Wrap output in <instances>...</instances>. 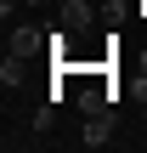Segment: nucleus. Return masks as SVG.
Returning <instances> with one entry per match:
<instances>
[{"label": "nucleus", "mask_w": 147, "mask_h": 153, "mask_svg": "<svg viewBox=\"0 0 147 153\" xmlns=\"http://www.w3.org/2000/svg\"><path fill=\"white\" fill-rule=\"evenodd\" d=\"M113 125H119V119H113V108H102V114H85V131H79V142H85V148H108V142H113Z\"/></svg>", "instance_id": "obj_2"}, {"label": "nucleus", "mask_w": 147, "mask_h": 153, "mask_svg": "<svg viewBox=\"0 0 147 153\" xmlns=\"http://www.w3.org/2000/svg\"><path fill=\"white\" fill-rule=\"evenodd\" d=\"M113 102H119V91H113V79H108V74L96 79V74L85 68V91H79V114H102V108H113Z\"/></svg>", "instance_id": "obj_1"}, {"label": "nucleus", "mask_w": 147, "mask_h": 153, "mask_svg": "<svg viewBox=\"0 0 147 153\" xmlns=\"http://www.w3.org/2000/svg\"><path fill=\"white\" fill-rule=\"evenodd\" d=\"M23 79H28V68H23V57H6V62H0V85H6V91H17Z\"/></svg>", "instance_id": "obj_5"}, {"label": "nucleus", "mask_w": 147, "mask_h": 153, "mask_svg": "<svg viewBox=\"0 0 147 153\" xmlns=\"http://www.w3.org/2000/svg\"><path fill=\"white\" fill-rule=\"evenodd\" d=\"M142 79H147V51H142Z\"/></svg>", "instance_id": "obj_7"}, {"label": "nucleus", "mask_w": 147, "mask_h": 153, "mask_svg": "<svg viewBox=\"0 0 147 153\" xmlns=\"http://www.w3.org/2000/svg\"><path fill=\"white\" fill-rule=\"evenodd\" d=\"M57 23H62L68 34H85V28L96 23V11H91V0H62V6H57Z\"/></svg>", "instance_id": "obj_3"}, {"label": "nucleus", "mask_w": 147, "mask_h": 153, "mask_svg": "<svg viewBox=\"0 0 147 153\" xmlns=\"http://www.w3.org/2000/svg\"><path fill=\"white\" fill-rule=\"evenodd\" d=\"M40 45H51V34H40V28H28V23H23V28H11V57H23V62H28V57H40Z\"/></svg>", "instance_id": "obj_4"}, {"label": "nucleus", "mask_w": 147, "mask_h": 153, "mask_svg": "<svg viewBox=\"0 0 147 153\" xmlns=\"http://www.w3.org/2000/svg\"><path fill=\"white\" fill-rule=\"evenodd\" d=\"M51 125H57V102H45V108H40V114H34V131H40V136H45V131H51Z\"/></svg>", "instance_id": "obj_6"}]
</instances>
